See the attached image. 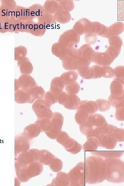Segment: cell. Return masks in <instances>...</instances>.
I'll use <instances>...</instances> for the list:
<instances>
[{"label":"cell","mask_w":124,"mask_h":186,"mask_svg":"<svg viewBox=\"0 0 124 186\" xmlns=\"http://www.w3.org/2000/svg\"><path fill=\"white\" fill-rule=\"evenodd\" d=\"M64 85L59 79H56L52 81L51 85V91L55 94L59 95L62 91Z\"/></svg>","instance_id":"5"},{"label":"cell","mask_w":124,"mask_h":186,"mask_svg":"<svg viewBox=\"0 0 124 186\" xmlns=\"http://www.w3.org/2000/svg\"><path fill=\"white\" fill-rule=\"evenodd\" d=\"M15 100L19 104H32L34 102L30 91L22 89L15 92Z\"/></svg>","instance_id":"2"},{"label":"cell","mask_w":124,"mask_h":186,"mask_svg":"<svg viewBox=\"0 0 124 186\" xmlns=\"http://www.w3.org/2000/svg\"><path fill=\"white\" fill-rule=\"evenodd\" d=\"M29 91L34 102L38 99H42L44 98V91L41 86L37 85L31 89Z\"/></svg>","instance_id":"4"},{"label":"cell","mask_w":124,"mask_h":186,"mask_svg":"<svg viewBox=\"0 0 124 186\" xmlns=\"http://www.w3.org/2000/svg\"><path fill=\"white\" fill-rule=\"evenodd\" d=\"M33 109L39 118L48 116L50 114L49 104L42 99H38L34 102Z\"/></svg>","instance_id":"1"},{"label":"cell","mask_w":124,"mask_h":186,"mask_svg":"<svg viewBox=\"0 0 124 186\" xmlns=\"http://www.w3.org/2000/svg\"><path fill=\"white\" fill-rule=\"evenodd\" d=\"M20 65L21 70L22 73H30L32 71L33 67L31 63L27 61L22 63Z\"/></svg>","instance_id":"7"},{"label":"cell","mask_w":124,"mask_h":186,"mask_svg":"<svg viewBox=\"0 0 124 186\" xmlns=\"http://www.w3.org/2000/svg\"><path fill=\"white\" fill-rule=\"evenodd\" d=\"M21 89L29 91L34 86L37 85L34 80L29 76H23L18 80Z\"/></svg>","instance_id":"3"},{"label":"cell","mask_w":124,"mask_h":186,"mask_svg":"<svg viewBox=\"0 0 124 186\" xmlns=\"http://www.w3.org/2000/svg\"><path fill=\"white\" fill-rule=\"evenodd\" d=\"M45 100L48 104L52 105L56 103L58 100V95L52 91L46 92L44 95Z\"/></svg>","instance_id":"6"}]
</instances>
